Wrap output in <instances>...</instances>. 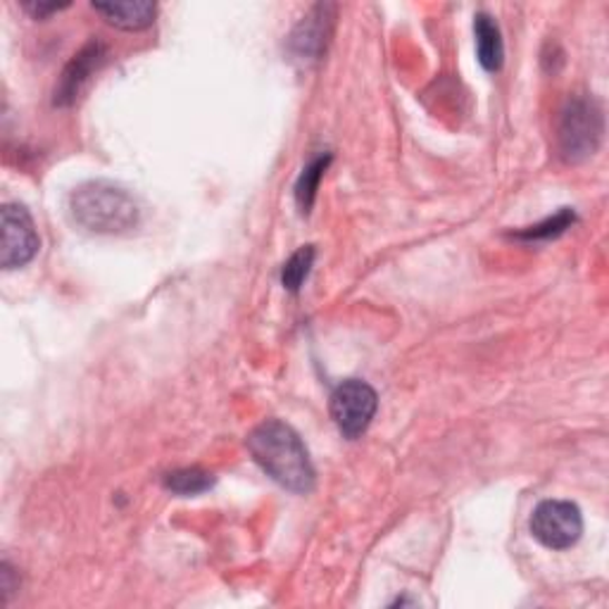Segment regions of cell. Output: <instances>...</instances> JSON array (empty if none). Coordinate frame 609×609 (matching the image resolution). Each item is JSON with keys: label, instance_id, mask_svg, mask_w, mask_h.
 Here are the masks:
<instances>
[{"label": "cell", "instance_id": "cell-12", "mask_svg": "<svg viewBox=\"0 0 609 609\" xmlns=\"http://www.w3.org/2000/svg\"><path fill=\"white\" fill-rule=\"evenodd\" d=\"M213 485H215V477L200 466L177 469V472H169L165 477V489L177 495H198V493L210 491Z\"/></svg>", "mask_w": 609, "mask_h": 609}, {"label": "cell", "instance_id": "cell-4", "mask_svg": "<svg viewBox=\"0 0 609 609\" xmlns=\"http://www.w3.org/2000/svg\"><path fill=\"white\" fill-rule=\"evenodd\" d=\"M0 226H3L0 229V236H3L0 238V265L6 272L29 265L41 248V238L27 207L17 203L3 205Z\"/></svg>", "mask_w": 609, "mask_h": 609}, {"label": "cell", "instance_id": "cell-9", "mask_svg": "<svg viewBox=\"0 0 609 609\" xmlns=\"http://www.w3.org/2000/svg\"><path fill=\"white\" fill-rule=\"evenodd\" d=\"M94 10L102 20L121 31H141L155 22L158 6L150 0H121V3H94Z\"/></svg>", "mask_w": 609, "mask_h": 609}, {"label": "cell", "instance_id": "cell-15", "mask_svg": "<svg viewBox=\"0 0 609 609\" xmlns=\"http://www.w3.org/2000/svg\"><path fill=\"white\" fill-rule=\"evenodd\" d=\"M69 3H46V0H31V3H22V10L29 12L33 20H46V17L56 14L60 10H67Z\"/></svg>", "mask_w": 609, "mask_h": 609}, {"label": "cell", "instance_id": "cell-13", "mask_svg": "<svg viewBox=\"0 0 609 609\" xmlns=\"http://www.w3.org/2000/svg\"><path fill=\"white\" fill-rule=\"evenodd\" d=\"M315 265V246H303L295 251L282 269V284L286 291L298 293L310 276V269Z\"/></svg>", "mask_w": 609, "mask_h": 609}, {"label": "cell", "instance_id": "cell-11", "mask_svg": "<svg viewBox=\"0 0 609 609\" xmlns=\"http://www.w3.org/2000/svg\"><path fill=\"white\" fill-rule=\"evenodd\" d=\"M328 165H332V155L328 153L320 155V158L312 160L298 177V184H295V203H298L303 215H307L312 210V205H315L320 181H322Z\"/></svg>", "mask_w": 609, "mask_h": 609}, {"label": "cell", "instance_id": "cell-10", "mask_svg": "<svg viewBox=\"0 0 609 609\" xmlns=\"http://www.w3.org/2000/svg\"><path fill=\"white\" fill-rule=\"evenodd\" d=\"M474 37H477V56L485 72H498L504 62V43L498 22L489 12H479L474 17Z\"/></svg>", "mask_w": 609, "mask_h": 609}, {"label": "cell", "instance_id": "cell-8", "mask_svg": "<svg viewBox=\"0 0 609 609\" xmlns=\"http://www.w3.org/2000/svg\"><path fill=\"white\" fill-rule=\"evenodd\" d=\"M334 12H336L334 6H315L307 17H303V22L291 37L293 53L301 60H317L322 56V50L326 48L328 27H332Z\"/></svg>", "mask_w": 609, "mask_h": 609}, {"label": "cell", "instance_id": "cell-6", "mask_svg": "<svg viewBox=\"0 0 609 609\" xmlns=\"http://www.w3.org/2000/svg\"><path fill=\"white\" fill-rule=\"evenodd\" d=\"M379 410V395L360 379H347L332 395V420L345 439H360Z\"/></svg>", "mask_w": 609, "mask_h": 609}, {"label": "cell", "instance_id": "cell-1", "mask_svg": "<svg viewBox=\"0 0 609 609\" xmlns=\"http://www.w3.org/2000/svg\"><path fill=\"white\" fill-rule=\"evenodd\" d=\"M253 460L267 477L291 493L307 495L315 489V466L298 431L282 420H267L248 436Z\"/></svg>", "mask_w": 609, "mask_h": 609}, {"label": "cell", "instance_id": "cell-5", "mask_svg": "<svg viewBox=\"0 0 609 609\" xmlns=\"http://www.w3.org/2000/svg\"><path fill=\"white\" fill-rule=\"evenodd\" d=\"M531 533L550 550H567L579 543L583 533V517L579 504L569 500H546L531 514Z\"/></svg>", "mask_w": 609, "mask_h": 609}, {"label": "cell", "instance_id": "cell-7", "mask_svg": "<svg viewBox=\"0 0 609 609\" xmlns=\"http://www.w3.org/2000/svg\"><path fill=\"white\" fill-rule=\"evenodd\" d=\"M106 58H108V50L100 41L86 43L65 67V72L56 86V98H53L56 106L60 108L72 106V102L79 98V94L84 91V86L89 84V79L98 72L102 62H106Z\"/></svg>", "mask_w": 609, "mask_h": 609}, {"label": "cell", "instance_id": "cell-14", "mask_svg": "<svg viewBox=\"0 0 609 609\" xmlns=\"http://www.w3.org/2000/svg\"><path fill=\"white\" fill-rule=\"evenodd\" d=\"M573 222H577V215H573L571 210H560L554 217H550L541 224H536V226H529V229H524V232H519L517 238H521V240H548V238L564 234Z\"/></svg>", "mask_w": 609, "mask_h": 609}, {"label": "cell", "instance_id": "cell-2", "mask_svg": "<svg viewBox=\"0 0 609 609\" xmlns=\"http://www.w3.org/2000/svg\"><path fill=\"white\" fill-rule=\"evenodd\" d=\"M69 213L81 229L102 236H119L141 222V205L119 184L96 179L77 186L69 196Z\"/></svg>", "mask_w": 609, "mask_h": 609}, {"label": "cell", "instance_id": "cell-3", "mask_svg": "<svg viewBox=\"0 0 609 609\" xmlns=\"http://www.w3.org/2000/svg\"><path fill=\"white\" fill-rule=\"evenodd\" d=\"M605 134V117L593 98H573L560 119V153L567 163L593 158Z\"/></svg>", "mask_w": 609, "mask_h": 609}, {"label": "cell", "instance_id": "cell-16", "mask_svg": "<svg viewBox=\"0 0 609 609\" xmlns=\"http://www.w3.org/2000/svg\"><path fill=\"white\" fill-rule=\"evenodd\" d=\"M20 588V583H12V569L8 562L0 564V590H3V596H6V602L10 600V596L14 593V590Z\"/></svg>", "mask_w": 609, "mask_h": 609}]
</instances>
